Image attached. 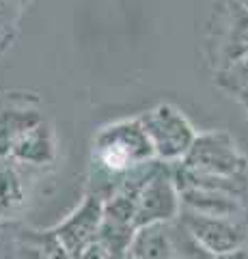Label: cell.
<instances>
[{
	"instance_id": "9c48e42d",
	"label": "cell",
	"mask_w": 248,
	"mask_h": 259,
	"mask_svg": "<svg viewBox=\"0 0 248 259\" xmlns=\"http://www.w3.org/2000/svg\"><path fill=\"white\" fill-rule=\"evenodd\" d=\"M179 199H181V207L183 209H192V212L207 214V216L233 218L235 214L242 212L239 197L229 194V192H220V190L183 188V190H179Z\"/></svg>"
},
{
	"instance_id": "e0dca14e",
	"label": "cell",
	"mask_w": 248,
	"mask_h": 259,
	"mask_svg": "<svg viewBox=\"0 0 248 259\" xmlns=\"http://www.w3.org/2000/svg\"><path fill=\"white\" fill-rule=\"evenodd\" d=\"M7 26H9V20H7V9H0V41L5 39Z\"/></svg>"
},
{
	"instance_id": "6da1fadb",
	"label": "cell",
	"mask_w": 248,
	"mask_h": 259,
	"mask_svg": "<svg viewBox=\"0 0 248 259\" xmlns=\"http://www.w3.org/2000/svg\"><path fill=\"white\" fill-rule=\"evenodd\" d=\"M156 160V149L140 119H123L102 127L93 141V190L108 199L123 177L136 166Z\"/></svg>"
},
{
	"instance_id": "8992f818",
	"label": "cell",
	"mask_w": 248,
	"mask_h": 259,
	"mask_svg": "<svg viewBox=\"0 0 248 259\" xmlns=\"http://www.w3.org/2000/svg\"><path fill=\"white\" fill-rule=\"evenodd\" d=\"M102 223H104V199L100 194L89 192L84 197L82 205L61 225L54 227V231H57L63 244L67 246L69 253L76 255L82 248L93 244V242H97Z\"/></svg>"
},
{
	"instance_id": "7c38bea8",
	"label": "cell",
	"mask_w": 248,
	"mask_h": 259,
	"mask_svg": "<svg viewBox=\"0 0 248 259\" xmlns=\"http://www.w3.org/2000/svg\"><path fill=\"white\" fill-rule=\"evenodd\" d=\"M26 203L22 177L9 158H0V218H11Z\"/></svg>"
},
{
	"instance_id": "8fae6325",
	"label": "cell",
	"mask_w": 248,
	"mask_h": 259,
	"mask_svg": "<svg viewBox=\"0 0 248 259\" xmlns=\"http://www.w3.org/2000/svg\"><path fill=\"white\" fill-rule=\"evenodd\" d=\"M43 119L33 108H0V158H11L20 136Z\"/></svg>"
},
{
	"instance_id": "2e32d148",
	"label": "cell",
	"mask_w": 248,
	"mask_h": 259,
	"mask_svg": "<svg viewBox=\"0 0 248 259\" xmlns=\"http://www.w3.org/2000/svg\"><path fill=\"white\" fill-rule=\"evenodd\" d=\"M216 259H248V250L242 246V248H235V250H231V253L216 255Z\"/></svg>"
},
{
	"instance_id": "ba28073f",
	"label": "cell",
	"mask_w": 248,
	"mask_h": 259,
	"mask_svg": "<svg viewBox=\"0 0 248 259\" xmlns=\"http://www.w3.org/2000/svg\"><path fill=\"white\" fill-rule=\"evenodd\" d=\"M127 259H175L171 223H154L134 231Z\"/></svg>"
},
{
	"instance_id": "7a4b0ae2",
	"label": "cell",
	"mask_w": 248,
	"mask_h": 259,
	"mask_svg": "<svg viewBox=\"0 0 248 259\" xmlns=\"http://www.w3.org/2000/svg\"><path fill=\"white\" fill-rule=\"evenodd\" d=\"M179 162L190 171L218 177H242L248 168V160L225 130L196 134L192 147Z\"/></svg>"
},
{
	"instance_id": "3957f363",
	"label": "cell",
	"mask_w": 248,
	"mask_h": 259,
	"mask_svg": "<svg viewBox=\"0 0 248 259\" xmlns=\"http://www.w3.org/2000/svg\"><path fill=\"white\" fill-rule=\"evenodd\" d=\"M138 119L156 149V158L162 162H179L196 139L190 121L171 104H160Z\"/></svg>"
},
{
	"instance_id": "d6986e66",
	"label": "cell",
	"mask_w": 248,
	"mask_h": 259,
	"mask_svg": "<svg viewBox=\"0 0 248 259\" xmlns=\"http://www.w3.org/2000/svg\"><path fill=\"white\" fill-rule=\"evenodd\" d=\"M9 3H11V0H0V9H7V7H9Z\"/></svg>"
},
{
	"instance_id": "4fadbf2b",
	"label": "cell",
	"mask_w": 248,
	"mask_h": 259,
	"mask_svg": "<svg viewBox=\"0 0 248 259\" xmlns=\"http://www.w3.org/2000/svg\"><path fill=\"white\" fill-rule=\"evenodd\" d=\"M171 238H173L175 259H216L214 253L203 248L186 229H183L181 223L171 225Z\"/></svg>"
},
{
	"instance_id": "5bb4252c",
	"label": "cell",
	"mask_w": 248,
	"mask_h": 259,
	"mask_svg": "<svg viewBox=\"0 0 248 259\" xmlns=\"http://www.w3.org/2000/svg\"><path fill=\"white\" fill-rule=\"evenodd\" d=\"M71 259H106V248H104L100 242H93V244L82 248L80 253L71 255Z\"/></svg>"
},
{
	"instance_id": "5b68a950",
	"label": "cell",
	"mask_w": 248,
	"mask_h": 259,
	"mask_svg": "<svg viewBox=\"0 0 248 259\" xmlns=\"http://www.w3.org/2000/svg\"><path fill=\"white\" fill-rule=\"evenodd\" d=\"M177 218L183 225V229L203 248H207L214 255L231 253V250H235V248H242L246 242L244 227L235 223L233 218L207 216V214H199V212L183 209V207Z\"/></svg>"
},
{
	"instance_id": "30bf717a",
	"label": "cell",
	"mask_w": 248,
	"mask_h": 259,
	"mask_svg": "<svg viewBox=\"0 0 248 259\" xmlns=\"http://www.w3.org/2000/svg\"><path fill=\"white\" fill-rule=\"evenodd\" d=\"M15 250H18L20 259H71V253L54 229L20 231L15 236Z\"/></svg>"
},
{
	"instance_id": "9a60e30c",
	"label": "cell",
	"mask_w": 248,
	"mask_h": 259,
	"mask_svg": "<svg viewBox=\"0 0 248 259\" xmlns=\"http://www.w3.org/2000/svg\"><path fill=\"white\" fill-rule=\"evenodd\" d=\"M7 229L0 218V259H11V240H7Z\"/></svg>"
},
{
	"instance_id": "52a82bcc",
	"label": "cell",
	"mask_w": 248,
	"mask_h": 259,
	"mask_svg": "<svg viewBox=\"0 0 248 259\" xmlns=\"http://www.w3.org/2000/svg\"><path fill=\"white\" fill-rule=\"evenodd\" d=\"M9 160L22 162V164H37V166L50 164L54 160V134L45 119H41L39 123H35L20 136Z\"/></svg>"
},
{
	"instance_id": "277c9868",
	"label": "cell",
	"mask_w": 248,
	"mask_h": 259,
	"mask_svg": "<svg viewBox=\"0 0 248 259\" xmlns=\"http://www.w3.org/2000/svg\"><path fill=\"white\" fill-rule=\"evenodd\" d=\"M181 212L179 190L173 180V168H169L162 160L158 162L156 171L149 175L147 184L142 186L138 205H136V229L154 223H173Z\"/></svg>"
},
{
	"instance_id": "ac0fdd59",
	"label": "cell",
	"mask_w": 248,
	"mask_h": 259,
	"mask_svg": "<svg viewBox=\"0 0 248 259\" xmlns=\"http://www.w3.org/2000/svg\"><path fill=\"white\" fill-rule=\"evenodd\" d=\"M239 93H242V100L246 102V106H248V87H244V89H242V91H239Z\"/></svg>"
}]
</instances>
